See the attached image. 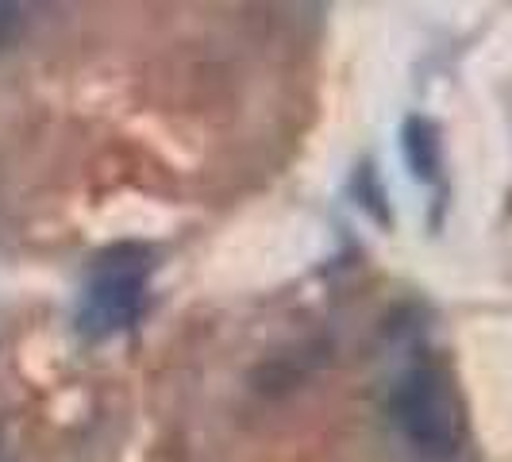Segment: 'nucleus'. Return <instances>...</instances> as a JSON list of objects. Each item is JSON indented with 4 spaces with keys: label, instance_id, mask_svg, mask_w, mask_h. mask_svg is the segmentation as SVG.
<instances>
[{
    "label": "nucleus",
    "instance_id": "nucleus-3",
    "mask_svg": "<svg viewBox=\"0 0 512 462\" xmlns=\"http://www.w3.org/2000/svg\"><path fill=\"white\" fill-rule=\"evenodd\" d=\"M401 147H405V158H409L412 174L416 178H432L439 166V143H436V128L420 116H412L405 124V135H401Z\"/></svg>",
    "mask_w": 512,
    "mask_h": 462
},
{
    "label": "nucleus",
    "instance_id": "nucleus-4",
    "mask_svg": "<svg viewBox=\"0 0 512 462\" xmlns=\"http://www.w3.org/2000/svg\"><path fill=\"white\" fill-rule=\"evenodd\" d=\"M16 20H20V12H16L12 4H0V43H4V39L16 31Z\"/></svg>",
    "mask_w": 512,
    "mask_h": 462
},
{
    "label": "nucleus",
    "instance_id": "nucleus-1",
    "mask_svg": "<svg viewBox=\"0 0 512 462\" xmlns=\"http://www.w3.org/2000/svg\"><path fill=\"white\" fill-rule=\"evenodd\" d=\"M393 420L428 459H451L462 443V405L439 370H412L393 389Z\"/></svg>",
    "mask_w": 512,
    "mask_h": 462
},
{
    "label": "nucleus",
    "instance_id": "nucleus-2",
    "mask_svg": "<svg viewBox=\"0 0 512 462\" xmlns=\"http://www.w3.org/2000/svg\"><path fill=\"white\" fill-rule=\"evenodd\" d=\"M147 274H151V258L139 247H120L108 251L97 262L93 285L85 293L81 305V332L85 335H112L139 320L143 301H147Z\"/></svg>",
    "mask_w": 512,
    "mask_h": 462
}]
</instances>
